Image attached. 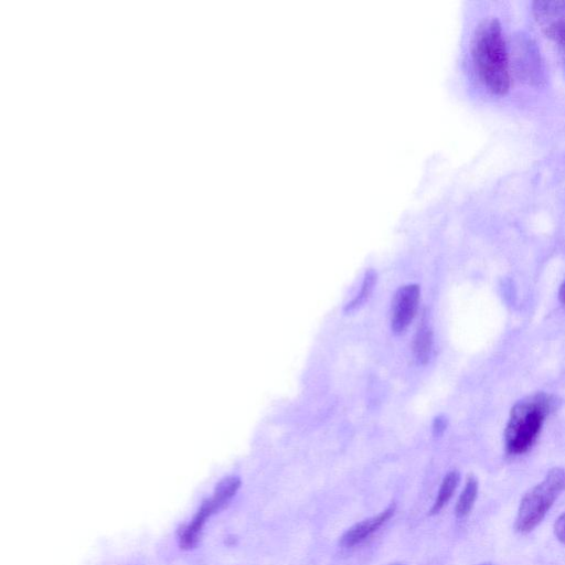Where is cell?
Instances as JSON below:
<instances>
[{"mask_svg":"<svg viewBox=\"0 0 565 565\" xmlns=\"http://www.w3.org/2000/svg\"><path fill=\"white\" fill-rule=\"evenodd\" d=\"M471 55L482 84L492 94H507L510 88V60L498 19L487 18L478 24L472 38Z\"/></svg>","mask_w":565,"mask_h":565,"instance_id":"1","label":"cell"},{"mask_svg":"<svg viewBox=\"0 0 565 565\" xmlns=\"http://www.w3.org/2000/svg\"><path fill=\"white\" fill-rule=\"evenodd\" d=\"M556 396L536 392L511 408L504 430L505 450L511 456L527 452L536 443L546 418L558 407Z\"/></svg>","mask_w":565,"mask_h":565,"instance_id":"2","label":"cell"},{"mask_svg":"<svg viewBox=\"0 0 565 565\" xmlns=\"http://www.w3.org/2000/svg\"><path fill=\"white\" fill-rule=\"evenodd\" d=\"M564 490L565 468L555 467L523 495L514 523L516 532L524 534L535 529Z\"/></svg>","mask_w":565,"mask_h":565,"instance_id":"3","label":"cell"},{"mask_svg":"<svg viewBox=\"0 0 565 565\" xmlns=\"http://www.w3.org/2000/svg\"><path fill=\"white\" fill-rule=\"evenodd\" d=\"M241 480L235 476L225 477L215 487L211 497L205 499L196 513L180 532L179 544L183 550L196 546L207 520L225 508L239 489Z\"/></svg>","mask_w":565,"mask_h":565,"instance_id":"4","label":"cell"},{"mask_svg":"<svg viewBox=\"0 0 565 565\" xmlns=\"http://www.w3.org/2000/svg\"><path fill=\"white\" fill-rule=\"evenodd\" d=\"M509 60L510 67L520 81L534 86L545 83V70L540 50L527 34L519 33L513 36Z\"/></svg>","mask_w":565,"mask_h":565,"instance_id":"5","label":"cell"},{"mask_svg":"<svg viewBox=\"0 0 565 565\" xmlns=\"http://www.w3.org/2000/svg\"><path fill=\"white\" fill-rule=\"evenodd\" d=\"M532 11L542 32L556 44L565 73V0L535 1Z\"/></svg>","mask_w":565,"mask_h":565,"instance_id":"6","label":"cell"},{"mask_svg":"<svg viewBox=\"0 0 565 565\" xmlns=\"http://www.w3.org/2000/svg\"><path fill=\"white\" fill-rule=\"evenodd\" d=\"M419 300V287L406 285L398 289L393 301L392 330L401 333L412 322Z\"/></svg>","mask_w":565,"mask_h":565,"instance_id":"7","label":"cell"},{"mask_svg":"<svg viewBox=\"0 0 565 565\" xmlns=\"http://www.w3.org/2000/svg\"><path fill=\"white\" fill-rule=\"evenodd\" d=\"M395 505L392 504L377 515L363 520L351 526L340 539V544L344 547H352L374 532H376L393 514Z\"/></svg>","mask_w":565,"mask_h":565,"instance_id":"8","label":"cell"},{"mask_svg":"<svg viewBox=\"0 0 565 565\" xmlns=\"http://www.w3.org/2000/svg\"><path fill=\"white\" fill-rule=\"evenodd\" d=\"M478 494V480L470 475L457 501L455 513L457 518H465L471 511Z\"/></svg>","mask_w":565,"mask_h":565,"instance_id":"9","label":"cell"},{"mask_svg":"<svg viewBox=\"0 0 565 565\" xmlns=\"http://www.w3.org/2000/svg\"><path fill=\"white\" fill-rule=\"evenodd\" d=\"M459 483V473L456 470L449 471L439 488L436 500L430 509V514L438 513L450 500Z\"/></svg>","mask_w":565,"mask_h":565,"instance_id":"10","label":"cell"},{"mask_svg":"<svg viewBox=\"0 0 565 565\" xmlns=\"http://www.w3.org/2000/svg\"><path fill=\"white\" fill-rule=\"evenodd\" d=\"M431 345V330L427 326L420 327L414 339V353L419 363L425 364L429 360Z\"/></svg>","mask_w":565,"mask_h":565,"instance_id":"11","label":"cell"},{"mask_svg":"<svg viewBox=\"0 0 565 565\" xmlns=\"http://www.w3.org/2000/svg\"><path fill=\"white\" fill-rule=\"evenodd\" d=\"M375 282L376 273L372 269L367 270L359 295H356V297L345 306L344 311L352 312L359 309L369 299Z\"/></svg>","mask_w":565,"mask_h":565,"instance_id":"12","label":"cell"},{"mask_svg":"<svg viewBox=\"0 0 565 565\" xmlns=\"http://www.w3.org/2000/svg\"><path fill=\"white\" fill-rule=\"evenodd\" d=\"M554 533L557 540L565 544V512L562 513L554 524Z\"/></svg>","mask_w":565,"mask_h":565,"instance_id":"13","label":"cell"},{"mask_svg":"<svg viewBox=\"0 0 565 565\" xmlns=\"http://www.w3.org/2000/svg\"><path fill=\"white\" fill-rule=\"evenodd\" d=\"M447 427V419L444 416L435 418L433 424V431L435 436H440Z\"/></svg>","mask_w":565,"mask_h":565,"instance_id":"14","label":"cell"},{"mask_svg":"<svg viewBox=\"0 0 565 565\" xmlns=\"http://www.w3.org/2000/svg\"><path fill=\"white\" fill-rule=\"evenodd\" d=\"M558 299L562 302V305L565 306V280L563 281L559 291H558Z\"/></svg>","mask_w":565,"mask_h":565,"instance_id":"15","label":"cell"},{"mask_svg":"<svg viewBox=\"0 0 565 565\" xmlns=\"http://www.w3.org/2000/svg\"><path fill=\"white\" fill-rule=\"evenodd\" d=\"M481 565H492V564H490V563H486V564H481Z\"/></svg>","mask_w":565,"mask_h":565,"instance_id":"16","label":"cell"}]
</instances>
